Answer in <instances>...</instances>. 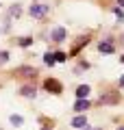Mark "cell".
<instances>
[{
  "mask_svg": "<svg viewBox=\"0 0 124 130\" xmlns=\"http://www.w3.org/2000/svg\"><path fill=\"white\" fill-rule=\"evenodd\" d=\"M28 11H31L33 18H44V15L48 13V7H46V5H33Z\"/></svg>",
  "mask_w": 124,
  "mask_h": 130,
  "instance_id": "1",
  "label": "cell"
},
{
  "mask_svg": "<svg viewBox=\"0 0 124 130\" xmlns=\"http://www.w3.org/2000/svg\"><path fill=\"white\" fill-rule=\"evenodd\" d=\"M44 89H48V91H55V93H59L61 91V85L57 83V80H46V83H44Z\"/></svg>",
  "mask_w": 124,
  "mask_h": 130,
  "instance_id": "2",
  "label": "cell"
},
{
  "mask_svg": "<svg viewBox=\"0 0 124 130\" xmlns=\"http://www.w3.org/2000/svg\"><path fill=\"white\" fill-rule=\"evenodd\" d=\"M65 39V30L61 26H57L55 30H52V41H63Z\"/></svg>",
  "mask_w": 124,
  "mask_h": 130,
  "instance_id": "3",
  "label": "cell"
},
{
  "mask_svg": "<svg viewBox=\"0 0 124 130\" xmlns=\"http://www.w3.org/2000/svg\"><path fill=\"white\" fill-rule=\"evenodd\" d=\"M98 50H100L102 54H109V52H113L115 48H113V43H109V41H102V43H98Z\"/></svg>",
  "mask_w": 124,
  "mask_h": 130,
  "instance_id": "4",
  "label": "cell"
},
{
  "mask_svg": "<svg viewBox=\"0 0 124 130\" xmlns=\"http://www.w3.org/2000/svg\"><path fill=\"white\" fill-rule=\"evenodd\" d=\"M85 126H87V119H85L83 115H78V117L72 119V128H85Z\"/></svg>",
  "mask_w": 124,
  "mask_h": 130,
  "instance_id": "5",
  "label": "cell"
},
{
  "mask_svg": "<svg viewBox=\"0 0 124 130\" xmlns=\"http://www.w3.org/2000/svg\"><path fill=\"white\" fill-rule=\"evenodd\" d=\"M87 95H89V87H87V85H81V87L76 89V98L83 100V98H87Z\"/></svg>",
  "mask_w": 124,
  "mask_h": 130,
  "instance_id": "6",
  "label": "cell"
},
{
  "mask_svg": "<svg viewBox=\"0 0 124 130\" xmlns=\"http://www.w3.org/2000/svg\"><path fill=\"white\" fill-rule=\"evenodd\" d=\"M85 108H89V102H87V100H78V102L74 104V111H85Z\"/></svg>",
  "mask_w": 124,
  "mask_h": 130,
  "instance_id": "7",
  "label": "cell"
},
{
  "mask_svg": "<svg viewBox=\"0 0 124 130\" xmlns=\"http://www.w3.org/2000/svg\"><path fill=\"white\" fill-rule=\"evenodd\" d=\"M20 93L26 95V98H33V95H35V87H22V89H20Z\"/></svg>",
  "mask_w": 124,
  "mask_h": 130,
  "instance_id": "8",
  "label": "cell"
},
{
  "mask_svg": "<svg viewBox=\"0 0 124 130\" xmlns=\"http://www.w3.org/2000/svg\"><path fill=\"white\" fill-rule=\"evenodd\" d=\"M11 124H13V126H22L24 119H22L20 115H11Z\"/></svg>",
  "mask_w": 124,
  "mask_h": 130,
  "instance_id": "9",
  "label": "cell"
},
{
  "mask_svg": "<svg viewBox=\"0 0 124 130\" xmlns=\"http://www.w3.org/2000/svg\"><path fill=\"white\" fill-rule=\"evenodd\" d=\"M44 59H46V65H55V63H57V61H55V54H50V52H48Z\"/></svg>",
  "mask_w": 124,
  "mask_h": 130,
  "instance_id": "10",
  "label": "cell"
},
{
  "mask_svg": "<svg viewBox=\"0 0 124 130\" xmlns=\"http://www.w3.org/2000/svg\"><path fill=\"white\" fill-rule=\"evenodd\" d=\"M18 43H20V46H31V43H33V39H31V37H22Z\"/></svg>",
  "mask_w": 124,
  "mask_h": 130,
  "instance_id": "11",
  "label": "cell"
},
{
  "mask_svg": "<svg viewBox=\"0 0 124 130\" xmlns=\"http://www.w3.org/2000/svg\"><path fill=\"white\" fill-rule=\"evenodd\" d=\"M55 61H65V54L63 52H55Z\"/></svg>",
  "mask_w": 124,
  "mask_h": 130,
  "instance_id": "12",
  "label": "cell"
},
{
  "mask_svg": "<svg viewBox=\"0 0 124 130\" xmlns=\"http://www.w3.org/2000/svg\"><path fill=\"white\" fill-rule=\"evenodd\" d=\"M7 59H9V52H0V63H5Z\"/></svg>",
  "mask_w": 124,
  "mask_h": 130,
  "instance_id": "13",
  "label": "cell"
},
{
  "mask_svg": "<svg viewBox=\"0 0 124 130\" xmlns=\"http://www.w3.org/2000/svg\"><path fill=\"white\" fill-rule=\"evenodd\" d=\"M118 2H120V7H124V0H118Z\"/></svg>",
  "mask_w": 124,
  "mask_h": 130,
  "instance_id": "14",
  "label": "cell"
},
{
  "mask_svg": "<svg viewBox=\"0 0 124 130\" xmlns=\"http://www.w3.org/2000/svg\"><path fill=\"white\" fill-rule=\"evenodd\" d=\"M120 85H124V76H122V78H120Z\"/></svg>",
  "mask_w": 124,
  "mask_h": 130,
  "instance_id": "15",
  "label": "cell"
},
{
  "mask_svg": "<svg viewBox=\"0 0 124 130\" xmlns=\"http://www.w3.org/2000/svg\"><path fill=\"white\" fill-rule=\"evenodd\" d=\"M118 130H124V126H120V128H118Z\"/></svg>",
  "mask_w": 124,
  "mask_h": 130,
  "instance_id": "16",
  "label": "cell"
},
{
  "mask_svg": "<svg viewBox=\"0 0 124 130\" xmlns=\"http://www.w3.org/2000/svg\"><path fill=\"white\" fill-rule=\"evenodd\" d=\"M120 61H122V63H124V56H122V59H120Z\"/></svg>",
  "mask_w": 124,
  "mask_h": 130,
  "instance_id": "17",
  "label": "cell"
}]
</instances>
